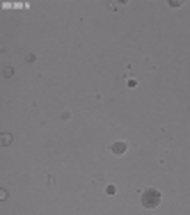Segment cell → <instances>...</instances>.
Instances as JSON below:
<instances>
[{
  "mask_svg": "<svg viewBox=\"0 0 190 215\" xmlns=\"http://www.w3.org/2000/svg\"><path fill=\"white\" fill-rule=\"evenodd\" d=\"M160 204V192L156 188H147L142 192V206L144 208H156Z\"/></svg>",
  "mask_w": 190,
  "mask_h": 215,
  "instance_id": "6da1fadb",
  "label": "cell"
},
{
  "mask_svg": "<svg viewBox=\"0 0 190 215\" xmlns=\"http://www.w3.org/2000/svg\"><path fill=\"white\" fill-rule=\"evenodd\" d=\"M126 149H128V144H126V142H122V140H119V142H115L112 147H110V151H112L115 156H122V154H126Z\"/></svg>",
  "mask_w": 190,
  "mask_h": 215,
  "instance_id": "7a4b0ae2",
  "label": "cell"
},
{
  "mask_svg": "<svg viewBox=\"0 0 190 215\" xmlns=\"http://www.w3.org/2000/svg\"><path fill=\"white\" fill-rule=\"evenodd\" d=\"M105 192H108V195H115V192H117V188H115V185H108V188H105Z\"/></svg>",
  "mask_w": 190,
  "mask_h": 215,
  "instance_id": "3957f363",
  "label": "cell"
}]
</instances>
